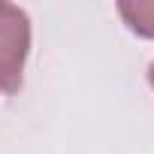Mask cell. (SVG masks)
<instances>
[{"instance_id":"cell-1","label":"cell","mask_w":154,"mask_h":154,"mask_svg":"<svg viewBox=\"0 0 154 154\" xmlns=\"http://www.w3.org/2000/svg\"><path fill=\"white\" fill-rule=\"evenodd\" d=\"M30 51V18L21 6L0 3V91H18Z\"/></svg>"},{"instance_id":"cell-2","label":"cell","mask_w":154,"mask_h":154,"mask_svg":"<svg viewBox=\"0 0 154 154\" xmlns=\"http://www.w3.org/2000/svg\"><path fill=\"white\" fill-rule=\"evenodd\" d=\"M118 12L133 33L154 39V0H121Z\"/></svg>"},{"instance_id":"cell-3","label":"cell","mask_w":154,"mask_h":154,"mask_svg":"<svg viewBox=\"0 0 154 154\" xmlns=\"http://www.w3.org/2000/svg\"><path fill=\"white\" fill-rule=\"evenodd\" d=\"M148 82H151V88H154V63H151V69H148Z\"/></svg>"}]
</instances>
